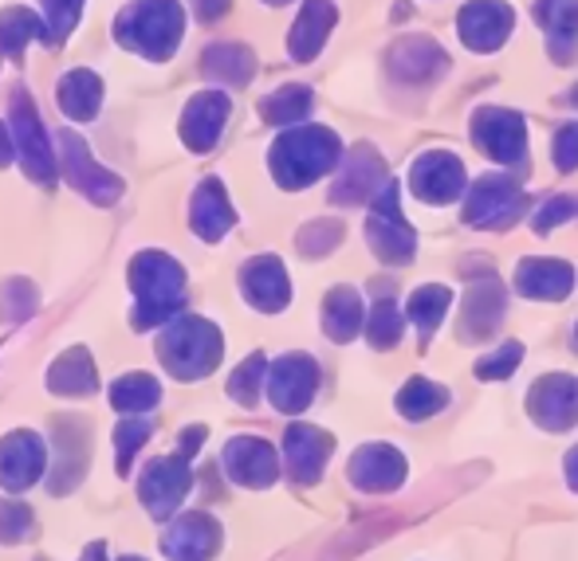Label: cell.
I'll list each match as a JSON object with an SVG mask.
<instances>
[{
    "instance_id": "obj_1",
    "label": "cell",
    "mask_w": 578,
    "mask_h": 561,
    "mask_svg": "<svg viewBox=\"0 0 578 561\" xmlns=\"http://www.w3.org/2000/svg\"><path fill=\"white\" fill-rule=\"evenodd\" d=\"M508 9H500V4H472L461 24L472 48H496L503 40V32H508Z\"/></svg>"
}]
</instances>
